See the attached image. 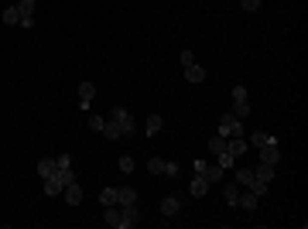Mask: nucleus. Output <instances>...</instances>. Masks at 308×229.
Wrapping results in <instances>:
<instances>
[{
    "instance_id": "f257e3e1",
    "label": "nucleus",
    "mask_w": 308,
    "mask_h": 229,
    "mask_svg": "<svg viewBox=\"0 0 308 229\" xmlns=\"http://www.w3.org/2000/svg\"><path fill=\"white\" fill-rule=\"evenodd\" d=\"M219 134L226 137V140L243 137V120H240V116H233L230 110H223V113H219Z\"/></svg>"
},
{
    "instance_id": "f03ea898",
    "label": "nucleus",
    "mask_w": 308,
    "mask_h": 229,
    "mask_svg": "<svg viewBox=\"0 0 308 229\" xmlns=\"http://www.w3.org/2000/svg\"><path fill=\"white\" fill-rule=\"evenodd\" d=\"M233 116H250V99H247V86H233Z\"/></svg>"
},
{
    "instance_id": "7ed1b4c3",
    "label": "nucleus",
    "mask_w": 308,
    "mask_h": 229,
    "mask_svg": "<svg viewBox=\"0 0 308 229\" xmlns=\"http://www.w3.org/2000/svg\"><path fill=\"white\" fill-rule=\"evenodd\" d=\"M120 215H123V222H120V229H134L137 219H140V212H137V205H120Z\"/></svg>"
},
{
    "instance_id": "20e7f679",
    "label": "nucleus",
    "mask_w": 308,
    "mask_h": 229,
    "mask_svg": "<svg viewBox=\"0 0 308 229\" xmlns=\"http://www.w3.org/2000/svg\"><path fill=\"white\" fill-rule=\"evenodd\" d=\"M93 96H96V82H82V86H79V106H82V110H89Z\"/></svg>"
},
{
    "instance_id": "39448f33",
    "label": "nucleus",
    "mask_w": 308,
    "mask_h": 229,
    "mask_svg": "<svg viewBox=\"0 0 308 229\" xmlns=\"http://www.w3.org/2000/svg\"><path fill=\"white\" fill-rule=\"evenodd\" d=\"M62 195H65L69 205H82V188H79V181H69V185L62 188Z\"/></svg>"
},
{
    "instance_id": "423d86ee",
    "label": "nucleus",
    "mask_w": 308,
    "mask_h": 229,
    "mask_svg": "<svg viewBox=\"0 0 308 229\" xmlns=\"http://www.w3.org/2000/svg\"><path fill=\"white\" fill-rule=\"evenodd\" d=\"M236 185H243V188H253L257 185V174H253V168H236Z\"/></svg>"
},
{
    "instance_id": "0eeeda50",
    "label": "nucleus",
    "mask_w": 308,
    "mask_h": 229,
    "mask_svg": "<svg viewBox=\"0 0 308 229\" xmlns=\"http://www.w3.org/2000/svg\"><path fill=\"white\" fill-rule=\"evenodd\" d=\"M260 161H264V164H277V161H281L277 144H264V147H260Z\"/></svg>"
},
{
    "instance_id": "6e6552de",
    "label": "nucleus",
    "mask_w": 308,
    "mask_h": 229,
    "mask_svg": "<svg viewBox=\"0 0 308 229\" xmlns=\"http://www.w3.org/2000/svg\"><path fill=\"white\" fill-rule=\"evenodd\" d=\"M178 209H182V202H178V195H168V198H161V212L172 219V215H178Z\"/></svg>"
},
{
    "instance_id": "1a4fd4ad",
    "label": "nucleus",
    "mask_w": 308,
    "mask_h": 229,
    "mask_svg": "<svg viewBox=\"0 0 308 229\" xmlns=\"http://www.w3.org/2000/svg\"><path fill=\"white\" fill-rule=\"evenodd\" d=\"M202 178H206L209 185H219V181H223V168H219V164H206V168H202Z\"/></svg>"
},
{
    "instance_id": "9d476101",
    "label": "nucleus",
    "mask_w": 308,
    "mask_h": 229,
    "mask_svg": "<svg viewBox=\"0 0 308 229\" xmlns=\"http://www.w3.org/2000/svg\"><path fill=\"white\" fill-rule=\"evenodd\" d=\"M116 205H137V191L134 188H116Z\"/></svg>"
},
{
    "instance_id": "9b49d317",
    "label": "nucleus",
    "mask_w": 308,
    "mask_h": 229,
    "mask_svg": "<svg viewBox=\"0 0 308 229\" xmlns=\"http://www.w3.org/2000/svg\"><path fill=\"white\" fill-rule=\"evenodd\" d=\"M55 171H58L55 157H41V161H38V174H41V178H52Z\"/></svg>"
},
{
    "instance_id": "f8f14e48",
    "label": "nucleus",
    "mask_w": 308,
    "mask_h": 229,
    "mask_svg": "<svg viewBox=\"0 0 308 229\" xmlns=\"http://www.w3.org/2000/svg\"><path fill=\"white\" fill-rule=\"evenodd\" d=\"M185 79H189V82H206V69H202V65H185Z\"/></svg>"
},
{
    "instance_id": "ddd939ff",
    "label": "nucleus",
    "mask_w": 308,
    "mask_h": 229,
    "mask_svg": "<svg viewBox=\"0 0 308 229\" xmlns=\"http://www.w3.org/2000/svg\"><path fill=\"white\" fill-rule=\"evenodd\" d=\"M103 137H110V140H120V137H123V127H120L116 120H106V123H103Z\"/></svg>"
},
{
    "instance_id": "4468645a",
    "label": "nucleus",
    "mask_w": 308,
    "mask_h": 229,
    "mask_svg": "<svg viewBox=\"0 0 308 229\" xmlns=\"http://www.w3.org/2000/svg\"><path fill=\"white\" fill-rule=\"evenodd\" d=\"M192 198H202V195H206V191H209V181H206V178H202V174H195L192 178Z\"/></svg>"
},
{
    "instance_id": "2eb2a0df",
    "label": "nucleus",
    "mask_w": 308,
    "mask_h": 229,
    "mask_svg": "<svg viewBox=\"0 0 308 229\" xmlns=\"http://www.w3.org/2000/svg\"><path fill=\"white\" fill-rule=\"evenodd\" d=\"M106 226H113V229H120V222H123V215H120V205H106Z\"/></svg>"
},
{
    "instance_id": "dca6fc26",
    "label": "nucleus",
    "mask_w": 308,
    "mask_h": 229,
    "mask_svg": "<svg viewBox=\"0 0 308 229\" xmlns=\"http://www.w3.org/2000/svg\"><path fill=\"white\" fill-rule=\"evenodd\" d=\"M257 202H260V198H257V195H253L250 188H247V191H240V198H236V205H243L247 212H250V209H257Z\"/></svg>"
},
{
    "instance_id": "f3484780",
    "label": "nucleus",
    "mask_w": 308,
    "mask_h": 229,
    "mask_svg": "<svg viewBox=\"0 0 308 229\" xmlns=\"http://www.w3.org/2000/svg\"><path fill=\"white\" fill-rule=\"evenodd\" d=\"M250 144H253V147H264V144H277V137L267 134V130H257V134L250 137Z\"/></svg>"
},
{
    "instance_id": "a211bd4d",
    "label": "nucleus",
    "mask_w": 308,
    "mask_h": 229,
    "mask_svg": "<svg viewBox=\"0 0 308 229\" xmlns=\"http://www.w3.org/2000/svg\"><path fill=\"white\" fill-rule=\"evenodd\" d=\"M253 174H257V178H260V181H274V164H264V161H260V164H257V168H253Z\"/></svg>"
},
{
    "instance_id": "6ab92c4d",
    "label": "nucleus",
    "mask_w": 308,
    "mask_h": 229,
    "mask_svg": "<svg viewBox=\"0 0 308 229\" xmlns=\"http://www.w3.org/2000/svg\"><path fill=\"white\" fill-rule=\"evenodd\" d=\"M223 198H226L230 205H236V198H240V185H233V181H226V185H223Z\"/></svg>"
},
{
    "instance_id": "aec40b11",
    "label": "nucleus",
    "mask_w": 308,
    "mask_h": 229,
    "mask_svg": "<svg viewBox=\"0 0 308 229\" xmlns=\"http://www.w3.org/2000/svg\"><path fill=\"white\" fill-rule=\"evenodd\" d=\"M62 188H65V185L58 181L55 174H52V178H45V195H62Z\"/></svg>"
},
{
    "instance_id": "412c9836",
    "label": "nucleus",
    "mask_w": 308,
    "mask_h": 229,
    "mask_svg": "<svg viewBox=\"0 0 308 229\" xmlns=\"http://www.w3.org/2000/svg\"><path fill=\"white\" fill-rule=\"evenodd\" d=\"M4 24H11V28H18V24H21V14H18V4H14V7H7V11H4Z\"/></svg>"
},
{
    "instance_id": "4be33fe9",
    "label": "nucleus",
    "mask_w": 308,
    "mask_h": 229,
    "mask_svg": "<svg viewBox=\"0 0 308 229\" xmlns=\"http://www.w3.org/2000/svg\"><path fill=\"white\" fill-rule=\"evenodd\" d=\"M161 127H165V120L154 113V116H147V137H154V134H161Z\"/></svg>"
},
{
    "instance_id": "5701e85b",
    "label": "nucleus",
    "mask_w": 308,
    "mask_h": 229,
    "mask_svg": "<svg viewBox=\"0 0 308 229\" xmlns=\"http://www.w3.org/2000/svg\"><path fill=\"white\" fill-rule=\"evenodd\" d=\"M99 202H103V209H106V205H116V188H103L99 191Z\"/></svg>"
},
{
    "instance_id": "b1692460",
    "label": "nucleus",
    "mask_w": 308,
    "mask_h": 229,
    "mask_svg": "<svg viewBox=\"0 0 308 229\" xmlns=\"http://www.w3.org/2000/svg\"><path fill=\"white\" fill-rule=\"evenodd\" d=\"M209 151L212 154H223V151H226V137H223V134L212 137V140H209Z\"/></svg>"
},
{
    "instance_id": "393cba45",
    "label": "nucleus",
    "mask_w": 308,
    "mask_h": 229,
    "mask_svg": "<svg viewBox=\"0 0 308 229\" xmlns=\"http://www.w3.org/2000/svg\"><path fill=\"white\" fill-rule=\"evenodd\" d=\"M147 171L151 174H165V157H151V161H147Z\"/></svg>"
},
{
    "instance_id": "a878e982",
    "label": "nucleus",
    "mask_w": 308,
    "mask_h": 229,
    "mask_svg": "<svg viewBox=\"0 0 308 229\" xmlns=\"http://www.w3.org/2000/svg\"><path fill=\"white\" fill-rule=\"evenodd\" d=\"M103 123H106V120H103L99 113H89V130H96V134H103Z\"/></svg>"
},
{
    "instance_id": "bb28decb",
    "label": "nucleus",
    "mask_w": 308,
    "mask_h": 229,
    "mask_svg": "<svg viewBox=\"0 0 308 229\" xmlns=\"http://www.w3.org/2000/svg\"><path fill=\"white\" fill-rule=\"evenodd\" d=\"M116 168H120L123 174H130V171H134V157H120V161H116Z\"/></svg>"
},
{
    "instance_id": "cd10ccee",
    "label": "nucleus",
    "mask_w": 308,
    "mask_h": 229,
    "mask_svg": "<svg viewBox=\"0 0 308 229\" xmlns=\"http://www.w3.org/2000/svg\"><path fill=\"white\" fill-rule=\"evenodd\" d=\"M55 164H58V168H72V157H69V154H58Z\"/></svg>"
},
{
    "instance_id": "c85d7f7f",
    "label": "nucleus",
    "mask_w": 308,
    "mask_h": 229,
    "mask_svg": "<svg viewBox=\"0 0 308 229\" xmlns=\"http://www.w3.org/2000/svg\"><path fill=\"white\" fill-rule=\"evenodd\" d=\"M240 4H243V11H250V14L260 11V0H240Z\"/></svg>"
},
{
    "instance_id": "c756f323",
    "label": "nucleus",
    "mask_w": 308,
    "mask_h": 229,
    "mask_svg": "<svg viewBox=\"0 0 308 229\" xmlns=\"http://www.w3.org/2000/svg\"><path fill=\"white\" fill-rule=\"evenodd\" d=\"M165 174L175 178V174H178V164H175V161H165Z\"/></svg>"
}]
</instances>
